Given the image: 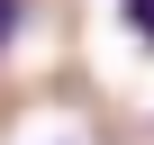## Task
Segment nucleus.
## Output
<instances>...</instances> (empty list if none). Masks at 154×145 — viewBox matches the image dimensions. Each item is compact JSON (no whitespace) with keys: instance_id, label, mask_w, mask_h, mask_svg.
<instances>
[{"instance_id":"f257e3e1","label":"nucleus","mask_w":154,"mask_h":145,"mask_svg":"<svg viewBox=\"0 0 154 145\" xmlns=\"http://www.w3.org/2000/svg\"><path fill=\"white\" fill-rule=\"evenodd\" d=\"M18 18H27V0H0V45L18 36Z\"/></svg>"},{"instance_id":"f03ea898","label":"nucleus","mask_w":154,"mask_h":145,"mask_svg":"<svg viewBox=\"0 0 154 145\" xmlns=\"http://www.w3.org/2000/svg\"><path fill=\"white\" fill-rule=\"evenodd\" d=\"M127 27H136V36H154V0H127Z\"/></svg>"}]
</instances>
